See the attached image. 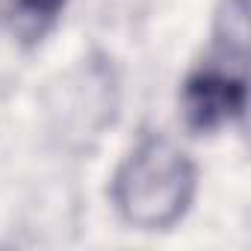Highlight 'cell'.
<instances>
[{
  "label": "cell",
  "instance_id": "3",
  "mask_svg": "<svg viewBox=\"0 0 251 251\" xmlns=\"http://www.w3.org/2000/svg\"><path fill=\"white\" fill-rule=\"evenodd\" d=\"M245 62L213 56L192 68L180 86V112L192 133H216L245 118Z\"/></svg>",
  "mask_w": 251,
  "mask_h": 251
},
{
  "label": "cell",
  "instance_id": "2",
  "mask_svg": "<svg viewBox=\"0 0 251 251\" xmlns=\"http://www.w3.org/2000/svg\"><path fill=\"white\" fill-rule=\"evenodd\" d=\"M50 130L62 145L80 148L86 139H98L118 115V77L112 59L89 53L74 71L59 77V86L48 92Z\"/></svg>",
  "mask_w": 251,
  "mask_h": 251
},
{
  "label": "cell",
  "instance_id": "4",
  "mask_svg": "<svg viewBox=\"0 0 251 251\" xmlns=\"http://www.w3.org/2000/svg\"><path fill=\"white\" fill-rule=\"evenodd\" d=\"M65 3L68 0H0V27L15 45L33 50L53 33Z\"/></svg>",
  "mask_w": 251,
  "mask_h": 251
},
{
  "label": "cell",
  "instance_id": "1",
  "mask_svg": "<svg viewBox=\"0 0 251 251\" xmlns=\"http://www.w3.org/2000/svg\"><path fill=\"white\" fill-rule=\"evenodd\" d=\"M198 195L195 160L163 133H145L112 175L109 198L124 225L136 230H172L186 219Z\"/></svg>",
  "mask_w": 251,
  "mask_h": 251
},
{
  "label": "cell",
  "instance_id": "5",
  "mask_svg": "<svg viewBox=\"0 0 251 251\" xmlns=\"http://www.w3.org/2000/svg\"><path fill=\"white\" fill-rule=\"evenodd\" d=\"M213 56L245 62L248 59V0H219L213 12Z\"/></svg>",
  "mask_w": 251,
  "mask_h": 251
}]
</instances>
